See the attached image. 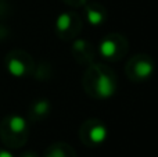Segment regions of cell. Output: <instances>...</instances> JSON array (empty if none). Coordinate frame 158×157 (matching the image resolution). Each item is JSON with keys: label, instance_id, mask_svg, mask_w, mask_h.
<instances>
[{"label": "cell", "instance_id": "obj_11", "mask_svg": "<svg viewBox=\"0 0 158 157\" xmlns=\"http://www.w3.org/2000/svg\"><path fill=\"white\" fill-rule=\"evenodd\" d=\"M49 108H50V103L47 100H38L35 104V108H33V113L38 117H42L49 113Z\"/></svg>", "mask_w": 158, "mask_h": 157}, {"label": "cell", "instance_id": "obj_8", "mask_svg": "<svg viewBox=\"0 0 158 157\" xmlns=\"http://www.w3.org/2000/svg\"><path fill=\"white\" fill-rule=\"evenodd\" d=\"M74 53L75 56H77V58L79 57H86L90 60V53H92V47H90V45L87 43L86 40H77L74 43Z\"/></svg>", "mask_w": 158, "mask_h": 157}, {"label": "cell", "instance_id": "obj_2", "mask_svg": "<svg viewBox=\"0 0 158 157\" xmlns=\"http://www.w3.org/2000/svg\"><path fill=\"white\" fill-rule=\"evenodd\" d=\"M153 72H154V64L153 60L148 56L144 54L135 56L126 64V74L133 81H146L153 75Z\"/></svg>", "mask_w": 158, "mask_h": 157}, {"label": "cell", "instance_id": "obj_10", "mask_svg": "<svg viewBox=\"0 0 158 157\" xmlns=\"http://www.w3.org/2000/svg\"><path fill=\"white\" fill-rule=\"evenodd\" d=\"M8 67H10V71L13 72L14 75H17V77L22 75L25 71H27V66H25L24 63H21L18 58L11 60V63H10V66H8Z\"/></svg>", "mask_w": 158, "mask_h": 157}, {"label": "cell", "instance_id": "obj_5", "mask_svg": "<svg viewBox=\"0 0 158 157\" xmlns=\"http://www.w3.org/2000/svg\"><path fill=\"white\" fill-rule=\"evenodd\" d=\"M56 27H57V32L60 33V36H63L64 39H69L77 35L81 24H79V19L75 14L63 13L57 18Z\"/></svg>", "mask_w": 158, "mask_h": 157}, {"label": "cell", "instance_id": "obj_6", "mask_svg": "<svg viewBox=\"0 0 158 157\" xmlns=\"http://www.w3.org/2000/svg\"><path fill=\"white\" fill-rule=\"evenodd\" d=\"M106 10L97 3H90L86 6V18L92 25H101L106 19Z\"/></svg>", "mask_w": 158, "mask_h": 157}, {"label": "cell", "instance_id": "obj_3", "mask_svg": "<svg viewBox=\"0 0 158 157\" xmlns=\"http://www.w3.org/2000/svg\"><path fill=\"white\" fill-rule=\"evenodd\" d=\"M128 50V42L122 35H108L100 43V54L107 60H119Z\"/></svg>", "mask_w": 158, "mask_h": 157}, {"label": "cell", "instance_id": "obj_13", "mask_svg": "<svg viewBox=\"0 0 158 157\" xmlns=\"http://www.w3.org/2000/svg\"><path fill=\"white\" fill-rule=\"evenodd\" d=\"M22 157H39V156H36L35 153H31V152H29V153H25V155L22 156Z\"/></svg>", "mask_w": 158, "mask_h": 157}, {"label": "cell", "instance_id": "obj_12", "mask_svg": "<svg viewBox=\"0 0 158 157\" xmlns=\"http://www.w3.org/2000/svg\"><path fill=\"white\" fill-rule=\"evenodd\" d=\"M67 3H69V4H74V6H83L87 3V0H65Z\"/></svg>", "mask_w": 158, "mask_h": 157}, {"label": "cell", "instance_id": "obj_1", "mask_svg": "<svg viewBox=\"0 0 158 157\" xmlns=\"http://www.w3.org/2000/svg\"><path fill=\"white\" fill-rule=\"evenodd\" d=\"M83 85L87 93L98 99H107L117 91V77L108 67L96 64L86 71Z\"/></svg>", "mask_w": 158, "mask_h": 157}, {"label": "cell", "instance_id": "obj_7", "mask_svg": "<svg viewBox=\"0 0 158 157\" xmlns=\"http://www.w3.org/2000/svg\"><path fill=\"white\" fill-rule=\"evenodd\" d=\"M44 157H75V150L67 143H56L46 150Z\"/></svg>", "mask_w": 158, "mask_h": 157}, {"label": "cell", "instance_id": "obj_9", "mask_svg": "<svg viewBox=\"0 0 158 157\" xmlns=\"http://www.w3.org/2000/svg\"><path fill=\"white\" fill-rule=\"evenodd\" d=\"M10 128L14 134H24L25 132V128H27V124H25V120L21 118V117H13L10 120Z\"/></svg>", "mask_w": 158, "mask_h": 157}, {"label": "cell", "instance_id": "obj_4", "mask_svg": "<svg viewBox=\"0 0 158 157\" xmlns=\"http://www.w3.org/2000/svg\"><path fill=\"white\" fill-rule=\"evenodd\" d=\"M81 139L85 145L94 147L107 139V128L97 120H89L81 128Z\"/></svg>", "mask_w": 158, "mask_h": 157}]
</instances>
